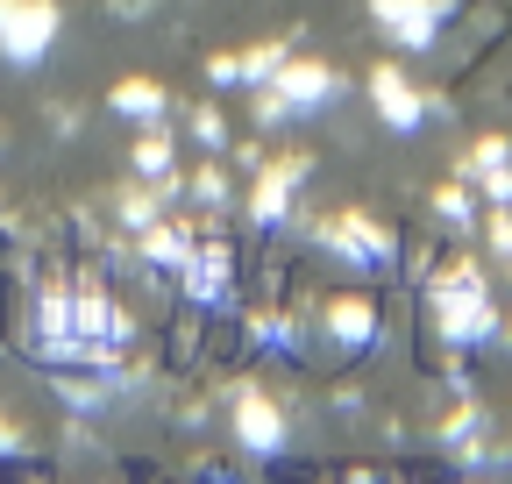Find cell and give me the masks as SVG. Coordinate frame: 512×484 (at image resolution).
<instances>
[{
    "instance_id": "obj_1",
    "label": "cell",
    "mask_w": 512,
    "mask_h": 484,
    "mask_svg": "<svg viewBox=\"0 0 512 484\" xmlns=\"http://www.w3.org/2000/svg\"><path fill=\"white\" fill-rule=\"evenodd\" d=\"M242 442H249V449H278V442H285L278 413H271L264 399H242Z\"/></svg>"
}]
</instances>
